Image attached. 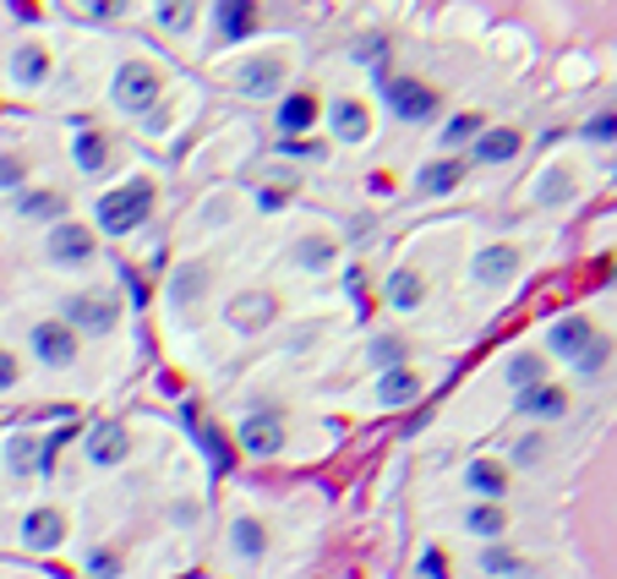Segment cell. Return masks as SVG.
<instances>
[{"label":"cell","instance_id":"obj_1","mask_svg":"<svg viewBox=\"0 0 617 579\" xmlns=\"http://www.w3.org/2000/svg\"><path fill=\"white\" fill-rule=\"evenodd\" d=\"M148 208H154V186L148 181H126V186L99 197V230L105 236H132L148 219Z\"/></svg>","mask_w":617,"mask_h":579},{"label":"cell","instance_id":"obj_2","mask_svg":"<svg viewBox=\"0 0 617 579\" xmlns=\"http://www.w3.org/2000/svg\"><path fill=\"white\" fill-rule=\"evenodd\" d=\"M110 99H116V110H126V116H148V110L159 105V72H154L148 61H126V67L116 72Z\"/></svg>","mask_w":617,"mask_h":579},{"label":"cell","instance_id":"obj_3","mask_svg":"<svg viewBox=\"0 0 617 579\" xmlns=\"http://www.w3.org/2000/svg\"><path fill=\"white\" fill-rule=\"evenodd\" d=\"M285 72H290L285 56H246V61L230 72V83H235L241 99H274V94L285 88Z\"/></svg>","mask_w":617,"mask_h":579},{"label":"cell","instance_id":"obj_4","mask_svg":"<svg viewBox=\"0 0 617 579\" xmlns=\"http://www.w3.org/2000/svg\"><path fill=\"white\" fill-rule=\"evenodd\" d=\"M235 443H241L246 454H257V459L279 454V448H285V415H279V410H268V405L246 410V415H241V426H235Z\"/></svg>","mask_w":617,"mask_h":579},{"label":"cell","instance_id":"obj_5","mask_svg":"<svg viewBox=\"0 0 617 579\" xmlns=\"http://www.w3.org/2000/svg\"><path fill=\"white\" fill-rule=\"evenodd\" d=\"M28 345H34V355H39L45 366H56V372L77 361V328H72V323H61V317L34 323V328H28Z\"/></svg>","mask_w":617,"mask_h":579},{"label":"cell","instance_id":"obj_6","mask_svg":"<svg viewBox=\"0 0 617 579\" xmlns=\"http://www.w3.org/2000/svg\"><path fill=\"white\" fill-rule=\"evenodd\" d=\"M45 252H50V263H61V268H83V263H94V230H83V225H61V219H56Z\"/></svg>","mask_w":617,"mask_h":579},{"label":"cell","instance_id":"obj_7","mask_svg":"<svg viewBox=\"0 0 617 579\" xmlns=\"http://www.w3.org/2000/svg\"><path fill=\"white\" fill-rule=\"evenodd\" d=\"M595 339H601V328H595L590 317H557V323L546 328V350H552V355H562L568 366H573V361H579Z\"/></svg>","mask_w":617,"mask_h":579},{"label":"cell","instance_id":"obj_8","mask_svg":"<svg viewBox=\"0 0 617 579\" xmlns=\"http://www.w3.org/2000/svg\"><path fill=\"white\" fill-rule=\"evenodd\" d=\"M383 99H388V116H399V121H432L437 116V94L426 83H410V77L388 83Z\"/></svg>","mask_w":617,"mask_h":579},{"label":"cell","instance_id":"obj_9","mask_svg":"<svg viewBox=\"0 0 617 579\" xmlns=\"http://www.w3.org/2000/svg\"><path fill=\"white\" fill-rule=\"evenodd\" d=\"M328 132H334V143L361 148V143L372 137V110H366L361 99H334V105H328Z\"/></svg>","mask_w":617,"mask_h":579},{"label":"cell","instance_id":"obj_10","mask_svg":"<svg viewBox=\"0 0 617 579\" xmlns=\"http://www.w3.org/2000/svg\"><path fill=\"white\" fill-rule=\"evenodd\" d=\"M61 312H66L83 334H110V328H116V317H121V306H116L110 295H72Z\"/></svg>","mask_w":617,"mask_h":579},{"label":"cell","instance_id":"obj_11","mask_svg":"<svg viewBox=\"0 0 617 579\" xmlns=\"http://www.w3.org/2000/svg\"><path fill=\"white\" fill-rule=\"evenodd\" d=\"M372 399H377L383 410L415 405V399H421V377H415L410 366H399V361H394V366H383V372H377V388H372Z\"/></svg>","mask_w":617,"mask_h":579},{"label":"cell","instance_id":"obj_12","mask_svg":"<svg viewBox=\"0 0 617 579\" xmlns=\"http://www.w3.org/2000/svg\"><path fill=\"white\" fill-rule=\"evenodd\" d=\"M513 268H519V252H513V246H481L475 263H470V279H475L481 290H497V285L513 279Z\"/></svg>","mask_w":617,"mask_h":579},{"label":"cell","instance_id":"obj_13","mask_svg":"<svg viewBox=\"0 0 617 579\" xmlns=\"http://www.w3.org/2000/svg\"><path fill=\"white\" fill-rule=\"evenodd\" d=\"M519 410L524 415H535V421H557V415H568V394L557 388V383H530V388H519Z\"/></svg>","mask_w":617,"mask_h":579},{"label":"cell","instance_id":"obj_14","mask_svg":"<svg viewBox=\"0 0 617 579\" xmlns=\"http://www.w3.org/2000/svg\"><path fill=\"white\" fill-rule=\"evenodd\" d=\"M230 552H235L241 563H263V557H268V524L252 519V514L230 519Z\"/></svg>","mask_w":617,"mask_h":579},{"label":"cell","instance_id":"obj_15","mask_svg":"<svg viewBox=\"0 0 617 579\" xmlns=\"http://www.w3.org/2000/svg\"><path fill=\"white\" fill-rule=\"evenodd\" d=\"M126 448H132V437H126V426H121V421H105V426H94V432H88V459H94V465H105V470H110V465H121V459H126Z\"/></svg>","mask_w":617,"mask_h":579},{"label":"cell","instance_id":"obj_16","mask_svg":"<svg viewBox=\"0 0 617 579\" xmlns=\"http://www.w3.org/2000/svg\"><path fill=\"white\" fill-rule=\"evenodd\" d=\"M530 197H535L541 208H562V203H573V170H568V165L541 170V176L530 181Z\"/></svg>","mask_w":617,"mask_h":579},{"label":"cell","instance_id":"obj_17","mask_svg":"<svg viewBox=\"0 0 617 579\" xmlns=\"http://www.w3.org/2000/svg\"><path fill=\"white\" fill-rule=\"evenodd\" d=\"M23 541L28 546H61L66 541V519H61V508H34V514H23Z\"/></svg>","mask_w":617,"mask_h":579},{"label":"cell","instance_id":"obj_18","mask_svg":"<svg viewBox=\"0 0 617 579\" xmlns=\"http://www.w3.org/2000/svg\"><path fill=\"white\" fill-rule=\"evenodd\" d=\"M7 72H12V83H17V88H39V83L50 77V56H45L39 45H17Z\"/></svg>","mask_w":617,"mask_h":579},{"label":"cell","instance_id":"obj_19","mask_svg":"<svg viewBox=\"0 0 617 579\" xmlns=\"http://www.w3.org/2000/svg\"><path fill=\"white\" fill-rule=\"evenodd\" d=\"M464 492H475V497H503V492H508V465H497V459H470Z\"/></svg>","mask_w":617,"mask_h":579},{"label":"cell","instance_id":"obj_20","mask_svg":"<svg viewBox=\"0 0 617 579\" xmlns=\"http://www.w3.org/2000/svg\"><path fill=\"white\" fill-rule=\"evenodd\" d=\"M464 530H470V535H481V541H497V535L508 530L503 503H497V497H475V508H464Z\"/></svg>","mask_w":617,"mask_h":579},{"label":"cell","instance_id":"obj_21","mask_svg":"<svg viewBox=\"0 0 617 579\" xmlns=\"http://www.w3.org/2000/svg\"><path fill=\"white\" fill-rule=\"evenodd\" d=\"M383 295H388V306H394V312H415V306H421V295H426V279H421L415 268H394Z\"/></svg>","mask_w":617,"mask_h":579},{"label":"cell","instance_id":"obj_22","mask_svg":"<svg viewBox=\"0 0 617 579\" xmlns=\"http://www.w3.org/2000/svg\"><path fill=\"white\" fill-rule=\"evenodd\" d=\"M312 121H317V94H285L279 99V132L301 137Z\"/></svg>","mask_w":617,"mask_h":579},{"label":"cell","instance_id":"obj_23","mask_svg":"<svg viewBox=\"0 0 617 579\" xmlns=\"http://www.w3.org/2000/svg\"><path fill=\"white\" fill-rule=\"evenodd\" d=\"M268 317H274V295H241V301H230V328H241V334H257Z\"/></svg>","mask_w":617,"mask_h":579},{"label":"cell","instance_id":"obj_24","mask_svg":"<svg viewBox=\"0 0 617 579\" xmlns=\"http://www.w3.org/2000/svg\"><path fill=\"white\" fill-rule=\"evenodd\" d=\"M464 181V165L459 159H437V165H426L421 176H415V186L426 192V197H443V192H453Z\"/></svg>","mask_w":617,"mask_h":579},{"label":"cell","instance_id":"obj_25","mask_svg":"<svg viewBox=\"0 0 617 579\" xmlns=\"http://www.w3.org/2000/svg\"><path fill=\"white\" fill-rule=\"evenodd\" d=\"M154 23H159L165 34H192L197 0H154Z\"/></svg>","mask_w":617,"mask_h":579},{"label":"cell","instance_id":"obj_26","mask_svg":"<svg viewBox=\"0 0 617 579\" xmlns=\"http://www.w3.org/2000/svg\"><path fill=\"white\" fill-rule=\"evenodd\" d=\"M252 12H257L252 0H219V34H225V39H246V34L257 28Z\"/></svg>","mask_w":617,"mask_h":579},{"label":"cell","instance_id":"obj_27","mask_svg":"<svg viewBox=\"0 0 617 579\" xmlns=\"http://www.w3.org/2000/svg\"><path fill=\"white\" fill-rule=\"evenodd\" d=\"M513 154H519V132H508V126L481 132V143H475V159H481V165H508Z\"/></svg>","mask_w":617,"mask_h":579},{"label":"cell","instance_id":"obj_28","mask_svg":"<svg viewBox=\"0 0 617 579\" xmlns=\"http://www.w3.org/2000/svg\"><path fill=\"white\" fill-rule=\"evenodd\" d=\"M72 159H77V170L99 176V170L110 165V137H99V132H83V137L72 143Z\"/></svg>","mask_w":617,"mask_h":579},{"label":"cell","instance_id":"obj_29","mask_svg":"<svg viewBox=\"0 0 617 579\" xmlns=\"http://www.w3.org/2000/svg\"><path fill=\"white\" fill-rule=\"evenodd\" d=\"M541 377H546V361H541V355L524 350V355L508 361V388H530V383H541Z\"/></svg>","mask_w":617,"mask_h":579},{"label":"cell","instance_id":"obj_30","mask_svg":"<svg viewBox=\"0 0 617 579\" xmlns=\"http://www.w3.org/2000/svg\"><path fill=\"white\" fill-rule=\"evenodd\" d=\"M17 214L23 219H61V197L56 192H28V197H17Z\"/></svg>","mask_w":617,"mask_h":579},{"label":"cell","instance_id":"obj_31","mask_svg":"<svg viewBox=\"0 0 617 579\" xmlns=\"http://www.w3.org/2000/svg\"><path fill=\"white\" fill-rule=\"evenodd\" d=\"M203 290H208V274H203V268H181V274H176V285H170V301H176V306H186V301H197Z\"/></svg>","mask_w":617,"mask_h":579},{"label":"cell","instance_id":"obj_32","mask_svg":"<svg viewBox=\"0 0 617 579\" xmlns=\"http://www.w3.org/2000/svg\"><path fill=\"white\" fill-rule=\"evenodd\" d=\"M295 263H301V268H328V263H334V246L317 241V236H306V241L295 246Z\"/></svg>","mask_w":617,"mask_h":579},{"label":"cell","instance_id":"obj_33","mask_svg":"<svg viewBox=\"0 0 617 579\" xmlns=\"http://www.w3.org/2000/svg\"><path fill=\"white\" fill-rule=\"evenodd\" d=\"M475 563H481V574H519V568H524V563L508 552V546H486Z\"/></svg>","mask_w":617,"mask_h":579},{"label":"cell","instance_id":"obj_34","mask_svg":"<svg viewBox=\"0 0 617 579\" xmlns=\"http://www.w3.org/2000/svg\"><path fill=\"white\" fill-rule=\"evenodd\" d=\"M399 355H404V345H399L394 334H383V339H372V350H366V361H372L377 372H383V366H394Z\"/></svg>","mask_w":617,"mask_h":579},{"label":"cell","instance_id":"obj_35","mask_svg":"<svg viewBox=\"0 0 617 579\" xmlns=\"http://www.w3.org/2000/svg\"><path fill=\"white\" fill-rule=\"evenodd\" d=\"M606 355H612V345H606V339H595V345H590V350L573 361V372H579V377H595V372L606 366Z\"/></svg>","mask_w":617,"mask_h":579},{"label":"cell","instance_id":"obj_36","mask_svg":"<svg viewBox=\"0 0 617 579\" xmlns=\"http://www.w3.org/2000/svg\"><path fill=\"white\" fill-rule=\"evenodd\" d=\"M541 454H546V437H541V432H524V437L513 443V465H541Z\"/></svg>","mask_w":617,"mask_h":579},{"label":"cell","instance_id":"obj_37","mask_svg":"<svg viewBox=\"0 0 617 579\" xmlns=\"http://www.w3.org/2000/svg\"><path fill=\"white\" fill-rule=\"evenodd\" d=\"M475 132H481V121H475V116H453V121L443 126V143L453 148V143H464V137H475Z\"/></svg>","mask_w":617,"mask_h":579},{"label":"cell","instance_id":"obj_38","mask_svg":"<svg viewBox=\"0 0 617 579\" xmlns=\"http://www.w3.org/2000/svg\"><path fill=\"white\" fill-rule=\"evenodd\" d=\"M617 137V116L606 110V116H595L590 126H584V143H612Z\"/></svg>","mask_w":617,"mask_h":579},{"label":"cell","instance_id":"obj_39","mask_svg":"<svg viewBox=\"0 0 617 579\" xmlns=\"http://www.w3.org/2000/svg\"><path fill=\"white\" fill-rule=\"evenodd\" d=\"M132 7V0H83V12H94V17H121Z\"/></svg>","mask_w":617,"mask_h":579},{"label":"cell","instance_id":"obj_40","mask_svg":"<svg viewBox=\"0 0 617 579\" xmlns=\"http://www.w3.org/2000/svg\"><path fill=\"white\" fill-rule=\"evenodd\" d=\"M415 568H421V574H448V557H443L437 546H426V552L415 557Z\"/></svg>","mask_w":617,"mask_h":579},{"label":"cell","instance_id":"obj_41","mask_svg":"<svg viewBox=\"0 0 617 579\" xmlns=\"http://www.w3.org/2000/svg\"><path fill=\"white\" fill-rule=\"evenodd\" d=\"M7 197H12V203L23 197V165H17L12 154H7Z\"/></svg>","mask_w":617,"mask_h":579},{"label":"cell","instance_id":"obj_42","mask_svg":"<svg viewBox=\"0 0 617 579\" xmlns=\"http://www.w3.org/2000/svg\"><path fill=\"white\" fill-rule=\"evenodd\" d=\"M28 448H34V443H12V475H28V465H34Z\"/></svg>","mask_w":617,"mask_h":579},{"label":"cell","instance_id":"obj_43","mask_svg":"<svg viewBox=\"0 0 617 579\" xmlns=\"http://www.w3.org/2000/svg\"><path fill=\"white\" fill-rule=\"evenodd\" d=\"M88 568H94V574H116V568H121V563H116V557H110V552H94V557H88Z\"/></svg>","mask_w":617,"mask_h":579},{"label":"cell","instance_id":"obj_44","mask_svg":"<svg viewBox=\"0 0 617 579\" xmlns=\"http://www.w3.org/2000/svg\"><path fill=\"white\" fill-rule=\"evenodd\" d=\"M285 154H301V159H317L323 148H317V143H301V137H295V143H285Z\"/></svg>","mask_w":617,"mask_h":579},{"label":"cell","instance_id":"obj_45","mask_svg":"<svg viewBox=\"0 0 617 579\" xmlns=\"http://www.w3.org/2000/svg\"><path fill=\"white\" fill-rule=\"evenodd\" d=\"M0 383H7V388L17 383V355H12V350H7V366H0Z\"/></svg>","mask_w":617,"mask_h":579}]
</instances>
